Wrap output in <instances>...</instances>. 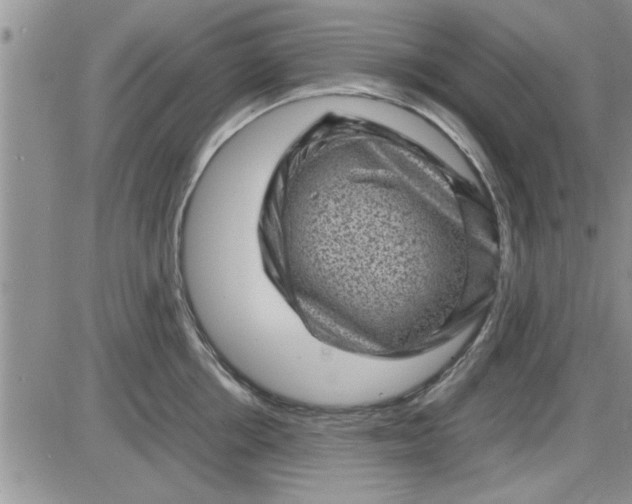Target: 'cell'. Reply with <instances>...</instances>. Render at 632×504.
I'll list each match as a JSON object with an SVG mask.
<instances>
[{
	"instance_id": "obj_1",
	"label": "cell",
	"mask_w": 632,
	"mask_h": 504,
	"mask_svg": "<svg viewBox=\"0 0 632 504\" xmlns=\"http://www.w3.org/2000/svg\"><path fill=\"white\" fill-rule=\"evenodd\" d=\"M371 132L328 120L284 155L260 244L272 281L324 340L403 357L446 315L477 258L462 229L416 200L402 147Z\"/></svg>"
}]
</instances>
